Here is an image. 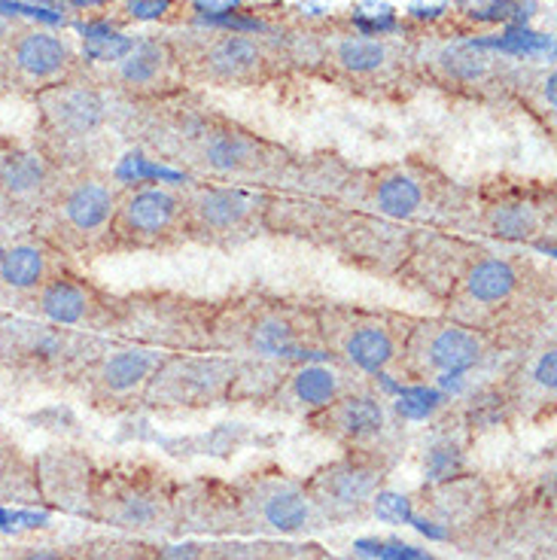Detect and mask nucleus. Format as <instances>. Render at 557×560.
Wrapping results in <instances>:
<instances>
[{"mask_svg":"<svg viewBox=\"0 0 557 560\" xmlns=\"http://www.w3.org/2000/svg\"><path fill=\"white\" fill-rule=\"evenodd\" d=\"M448 3H451V0H411L408 10L418 15V19H436V15L445 13Z\"/></svg>","mask_w":557,"mask_h":560,"instance_id":"nucleus-42","label":"nucleus"},{"mask_svg":"<svg viewBox=\"0 0 557 560\" xmlns=\"http://www.w3.org/2000/svg\"><path fill=\"white\" fill-rule=\"evenodd\" d=\"M95 341L56 323L31 317H0V369L46 378L53 372H80L98 353Z\"/></svg>","mask_w":557,"mask_h":560,"instance_id":"nucleus-3","label":"nucleus"},{"mask_svg":"<svg viewBox=\"0 0 557 560\" xmlns=\"http://www.w3.org/2000/svg\"><path fill=\"white\" fill-rule=\"evenodd\" d=\"M205 546L198 542H183V546H165L159 551H150V560H201Z\"/></svg>","mask_w":557,"mask_h":560,"instance_id":"nucleus-39","label":"nucleus"},{"mask_svg":"<svg viewBox=\"0 0 557 560\" xmlns=\"http://www.w3.org/2000/svg\"><path fill=\"white\" fill-rule=\"evenodd\" d=\"M201 165L213 174L241 177V174H263L268 155L263 153L259 140L237 135V131H213L201 143Z\"/></svg>","mask_w":557,"mask_h":560,"instance_id":"nucleus-22","label":"nucleus"},{"mask_svg":"<svg viewBox=\"0 0 557 560\" xmlns=\"http://www.w3.org/2000/svg\"><path fill=\"white\" fill-rule=\"evenodd\" d=\"M65 171L46 155L43 147L19 140H0V192L28 223L46 208Z\"/></svg>","mask_w":557,"mask_h":560,"instance_id":"nucleus-12","label":"nucleus"},{"mask_svg":"<svg viewBox=\"0 0 557 560\" xmlns=\"http://www.w3.org/2000/svg\"><path fill=\"white\" fill-rule=\"evenodd\" d=\"M241 527H268L278 533H299L311 527L314 505L302 485L287 478H268L237 497Z\"/></svg>","mask_w":557,"mask_h":560,"instance_id":"nucleus-18","label":"nucleus"},{"mask_svg":"<svg viewBox=\"0 0 557 560\" xmlns=\"http://www.w3.org/2000/svg\"><path fill=\"white\" fill-rule=\"evenodd\" d=\"M335 61L353 73H372V70L384 68L387 46L381 40H369V37H345L335 43Z\"/></svg>","mask_w":557,"mask_h":560,"instance_id":"nucleus-31","label":"nucleus"},{"mask_svg":"<svg viewBox=\"0 0 557 560\" xmlns=\"http://www.w3.org/2000/svg\"><path fill=\"white\" fill-rule=\"evenodd\" d=\"M442 68H445L448 77H454L460 83H475L481 80L490 70V58L485 56V49H478L475 43H448L442 49Z\"/></svg>","mask_w":557,"mask_h":560,"instance_id":"nucleus-30","label":"nucleus"},{"mask_svg":"<svg viewBox=\"0 0 557 560\" xmlns=\"http://www.w3.org/2000/svg\"><path fill=\"white\" fill-rule=\"evenodd\" d=\"M396 560H432L427 551H420V548H411V546H403L399 542V551H396Z\"/></svg>","mask_w":557,"mask_h":560,"instance_id":"nucleus-44","label":"nucleus"},{"mask_svg":"<svg viewBox=\"0 0 557 560\" xmlns=\"http://www.w3.org/2000/svg\"><path fill=\"white\" fill-rule=\"evenodd\" d=\"M372 512L381 521H387V524H411L415 521L411 503L405 497H399V493H391V490H378L375 500H372Z\"/></svg>","mask_w":557,"mask_h":560,"instance_id":"nucleus-33","label":"nucleus"},{"mask_svg":"<svg viewBox=\"0 0 557 560\" xmlns=\"http://www.w3.org/2000/svg\"><path fill=\"white\" fill-rule=\"evenodd\" d=\"M119 208V198L111 183L80 174V177H61L46 208L34 217V235L49 241L56 250L68 253L92 250L111 244L113 217Z\"/></svg>","mask_w":557,"mask_h":560,"instance_id":"nucleus-2","label":"nucleus"},{"mask_svg":"<svg viewBox=\"0 0 557 560\" xmlns=\"http://www.w3.org/2000/svg\"><path fill=\"white\" fill-rule=\"evenodd\" d=\"M543 225L539 210L530 201H500L488 210V232L502 241H530Z\"/></svg>","mask_w":557,"mask_h":560,"instance_id":"nucleus-28","label":"nucleus"},{"mask_svg":"<svg viewBox=\"0 0 557 560\" xmlns=\"http://www.w3.org/2000/svg\"><path fill=\"white\" fill-rule=\"evenodd\" d=\"M0 503H40L34 460L7 433H0Z\"/></svg>","mask_w":557,"mask_h":560,"instance_id":"nucleus-25","label":"nucleus"},{"mask_svg":"<svg viewBox=\"0 0 557 560\" xmlns=\"http://www.w3.org/2000/svg\"><path fill=\"white\" fill-rule=\"evenodd\" d=\"M58 271H65V253L37 235L13 241L10 250L0 256V283L15 293H37Z\"/></svg>","mask_w":557,"mask_h":560,"instance_id":"nucleus-21","label":"nucleus"},{"mask_svg":"<svg viewBox=\"0 0 557 560\" xmlns=\"http://www.w3.org/2000/svg\"><path fill=\"white\" fill-rule=\"evenodd\" d=\"M237 360L223 353H165L143 387L140 402L171 411H196L229 399Z\"/></svg>","mask_w":557,"mask_h":560,"instance_id":"nucleus-5","label":"nucleus"},{"mask_svg":"<svg viewBox=\"0 0 557 560\" xmlns=\"http://www.w3.org/2000/svg\"><path fill=\"white\" fill-rule=\"evenodd\" d=\"M307 420L321 430L323 435H329L335 442L345 445H365L375 442L378 435L384 433L387 427V411L378 402L375 396L365 393H345L335 402H329L321 411L307 415Z\"/></svg>","mask_w":557,"mask_h":560,"instance_id":"nucleus-19","label":"nucleus"},{"mask_svg":"<svg viewBox=\"0 0 557 560\" xmlns=\"http://www.w3.org/2000/svg\"><path fill=\"white\" fill-rule=\"evenodd\" d=\"M439 406H442V393L427 390V387H411V390H405L403 396H399V402H396L399 415H405V418L411 420L430 418Z\"/></svg>","mask_w":557,"mask_h":560,"instance_id":"nucleus-32","label":"nucleus"},{"mask_svg":"<svg viewBox=\"0 0 557 560\" xmlns=\"http://www.w3.org/2000/svg\"><path fill=\"white\" fill-rule=\"evenodd\" d=\"M345 393H348V381L341 372H335L323 363H305L287 369V375L268 402H278L280 408L299 411V415H314Z\"/></svg>","mask_w":557,"mask_h":560,"instance_id":"nucleus-20","label":"nucleus"},{"mask_svg":"<svg viewBox=\"0 0 557 560\" xmlns=\"http://www.w3.org/2000/svg\"><path fill=\"white\" fill-rule=\"evenodd\" d=\"M77 7H101V3H107V0H73Z\"/></svg>","mask_w":557,"mask_h":560,"instance_id":"nucleus-45","label":"nucleus"},{"mask_svg":"<svg viewBox=\"0 0 557 560\" xmlns=\"http://www.w3.org/2000/svg\"><path fill=\"white\" fill-rule=\"evenodd\" d=\"M73 65L70 46L49 31H28L0 43V80L10 89H49Z\"/></svg>","mask_w":557,"mask_h":560,"instance_id":"nucleus-13","label":"nucleus"},{"mask_svg":"<svg viewBox=\"0 0 557 560\" xmlns=\"http://www.w3.org/2000/svg\"><path fill=\"white\" fill-rule=\"evenodd\" d=\"M454 3H457L460 13L473 15V19H481V22L512 15V3H509V0H454Z\"/></svg>","mask_w":557,"mask_h":560,"instance_id":"nucleus-36","label":"nucleus"},{"mask_svg":"<svg viewBox=\"0 0 557 560\" xmlns=\"http://www.w3.org/2000/svg\"><path fill=\"white\" fill-rule=\"evenodd\" d=\"M167 7H171V0H131L128 13L138 15V19H159Z\"/></svg>","mask_w":557,"mask_h":560,"instance_id":"nucleus-41","label":"nucleus"},{"mask_svg":"<svg viewBox=\"0 0 557 560\" xmlns=\"http://www.w3.org/2000/svg\"><path fill=\"white\" fill-rule=\"evenodd\" d=\"M34 305H37L40 320L77 329V332H85V326L95 329L101 323H113L111 302H104V295L92 283L70 275L68 268L43 283L34 293Z\"/></svg>","mask_w":557,"mask_h":560,"instance_id":"nucleus-17","label":"nucleus"},{"mask_svg":"<svg viewBox=\"0 0 557 560\" xmlns=\"http://www.w3.org/2000/svg\"><path fill=\"white\" fill-rule=\"evenodd\" d=\"M210 317L213 311L181 295L150 293L131 295L113 305V326L155 350H198L210 348Z\"/></svg>","mask_w":557,"mask_h":560,"instance_id":"nucleus-4","label":"nucleus"},{"mask_svg":"<svg viewBox=\"0 0 557 560\" xmlns=\"http://www.w3.org/2000/svg\"><path fill=\"white\" fill-rule=\"evenodd\" d=\"M423 205V186L408 174H391L375 183V208L378 213L391 220H408Z\"/></svg>","mask_w":557,"mask_h":560,"instance_id":"nucleus-29","label":"nucleus"},{"mask_svg":"<svg viewBox=\"0 0 557 560\" xmlns=\"http://www.w3.org/2000/svg\"><path fill=\"white\" fill-rule=\"evenodd\" d=\"M460 280H463V295L478 308H500L515 295L521 275L509 259L485 256V259H475Z\"/></svg>","mask_w":557,"mask_h":560,"instance_id":"nucleus-23","label":"nucleus"},{"mask_svg":"<svg viewBox=\"0 0 557 560\" xmlns=\"http://www.w3.org/2000/svg\"><path fill=\"white\" fill-rule=\"evenodd\" d=\"M43 128L49 135V147H43L46 155L61 168V159L70 143L98 135L107 119V101L92 85L56 83L37 92Z\"/></svg>","mask_w":557,"mask_h":560,"instance_id":"nucleus-11","label":"nucleus"},{"mask_svg":"<svg viewBox=\"0 0 557 560\" xmlns=\"http://www.w3.org/2000/svg\"><path fill=\"white\" fill-rule=\"evenodd\" d=\"M210 348L280 365L321 363L329 357V350L323 348L317 308L268 299L229 302L213 311Z\"/></svg>","mask_w":557,"mask_h":560,"instance_id":"nucleus-1","label":"nucleus"},{"mask_svg":"<svg viewBox=\"0 0 557 560\" xmlns=\"http://www.w3.org/2000/svg\"><path fill=\"white\" fill-rule=\"evenodd\" d=\"M162 357L165 353L155 348H119L113 353H98L92 363L80 369V375L89 384V396L95 399V406H126L143 396V387Z\"/></svg>","mask_w":557,"mask_h":560,"instance_id":"nucleus-14","label":"nucleus"},{"mask_svg":"<svg viewBox=\"0 0 557 560\" xmlns=\"http://www.w3.org/2000/svg\"><path fill=\"white\" fill-rule=\"evenodd\" d=\"M460 472V448L457 445H436L427 454V476L430 481H445V478H454Z\"/></svg>","mask_w":557,"mask_h":560,"instance_id":"nucleus-34","label":"nucleus"},{"mask_svg":"<svg viewBox=\"0 0 557 560\" xmlns=\"http://www.w3.org/2000/svg\"><path fill=\"white\" fill-rule=\"evenodd\" d=\"M317 320H321L323 348L329 353L335 350L338 357H345L360 372L381 375L403 353L405 332L396 329L391 317H381L372 311L329 305V308H317Z\"/></svg>","mask_w":557,"mask_h":560,"instance_id":"nucleus-6","label":"nucleus"},{"mask_svg":"<svg viewBox=\"0 0 557 560\" xmlns=\"http://www.w3.org/2000/svg\"><path fill=\"white\" fill-rule=\"evenodd\" d=\"M271 546H247V542H223L205 548L201 560H268Z\"/></svg>","mask_w":557,"mask_h":560,"instance_id":"nucleus-35","label":"nucleus"},{"mask_svg":"<svg viewBox=\"0 0 557 560\" xmlns=\"http://www.w3.org/2000/svg\"><path fill=\"white\" fill-rule=\"evenodd\" d=\"M205 65L213 77H223V80H244L259 70L263 65V49L256 46V40L251 37H241V34H232V37H223L210 46L205 52Z\"/></svg>","mask_w":557,"mask_h":560,"instance_id":"nucleus-26","label":"nucleus"},{"mask_svg":"<svg viewBox=\"0 0 557 560\" xmlns=\"http://www.w3.org/2000/svg\"><path fill=\"white\" fill-rule=\"evenodd\" d=\"M268 198L244 186H198L183 198V229L201 238H237L265 225Z\"/></svg>","mask_w":557,"mask_h":560,"instance_id":"nucleus-10","label":"nucleus"},{"mask_svg":"<svg viewBox=\"0 0 557 560\" xmlns=\"http://www.w3.org/2000/svg\"><path fill=\"white\" fill-rule=\"evenodd\" d=\"M10 229H13V235H15V229H31V223L19 213V210L7 201V196L0 192V235H10Z\"/></svg>","mask_w":557,"mask_h":560,"instance_id":"nucleus-40","label":"nucleus"},{"mask_svg":"<svg viewBox=\"0 0 557 560\" xmlns=\"http://www.w3.org/2000/svg\"><path fill=\"white\" fill-rule=\"evenodd\" d=\"M177 229H183V198L162 186H140L119 201L111 235L143 247L159 244Z\"/></svg>","mask_w":557,"mask_h":560,"instance_id":"nucleus-16","label":"nucleus"},{"mask_svg":"<svg viewBox=\"0 0 557 560\" xmlns=\"http://www.w3.org/2000/svg\"><path fill=\"white\" fill-rule=\"evenodd\" d=\"M34 472H37L40 503L56 505L61 512H73V515H89L98 476L83 451L70 448V445L43 448L34 457Z\"/></svg>","mask_w":557,"mask_h":560,"instance_id":"nucleus-15","label":"nucleus"},{"mask_svg":"<svg viewBox=\"0 0 557 560\" xmlns=\"http://www.w3.org/2000/svg\"><path fill=\"white\" fill-rule=\"evenodd\" d=\"M92 518L111 521L126 530H167L174 527V500L167 497L155 478L140 472H107L95 478L92 490Z\"/></svg>","mask_w":557,"mask_h":560,"instance_id":"nucleus-8","label":"nucleus"},{"mask_svg":"<svg viewBox=\"0 0 557 560\" xmlns=\"http://www.w3.org/2000/svg\"><path fill=\"white\" fill-rule=\"evenodd\" d=\"M131 49V40L126 37H116V34H104V37H92L89 43V56L98 58V61H119Z\"/></svg>","mask_w":557,"mask_h":560,"instance_id":"nucleus-37","label":"nucleus"},{"mask_svg":"<svg viewBox=\"0 0 557 560\" xmlns=\"http://www.w3.org/2000/svg\"><path fill=\"white\" fill-rule=\"evenodd\" d=\"M314 515L326 521H350L365 515L381 490V466L369 454H350L345 460L323 466L317 476L302 485Z\"/></svg>","mask_w":557,"mask_h":560,"instance_id":"nucleus-9","label":"nucleus"},{"mask_svg":"<svg viewBox=\"0 0 557 560\" xmlns=\"http://www.w3.org/2000/svg\"><path fill=\"white\" fill-rule=\"evenodd\" d=\"M0 560H70L53 546H0Z\"/></svg>","mask_w":557,"mask_h":560,"instance_id":"nucleus-38","label":"nucleus"},{"mask_svg":"<svg viewBox=\"0 0 557 560\" xmlns=\"http://www.w3.org/2000/svg\"><path fill=\"white\" fill-rule=\"evenodd\" d=\"M432 515L442 521L445 527H466L481 518L485 505H488V490L475 478H445L439 481V488L430 493Z\"/></svg>","mask_w":557,"mask_h":560,"instance_id":"nucleus-24","label":"nucleus"},{"mask_svg":"<svg viewBox=\"0 0 557 560\" xmlns=\"http://www.w3.org/2000/svg\"><path fill=\"white\" fill-rule=\"evenodd\" d=\"M357 13H360V15H372V19H375V28H378V19H391L393 7H391V3H375V0H362L360 7H357Z\"/></svg>","mask_w":557,"mask_h":560,"instance_id":"nucleus-43","label":"nucleus"},{"mask_svg":"<svg viewBox=\"0 0 557 560\" xmlns=\"http://www.w3.org/2000/svg\"><path fill=\"white\" fill-rule=\"evenodd\" d=\"M119 61H123V65H119L123 83L131 85V89H150V85H155L162 80V73H165L171 56H167L165 43L138 40L131 43V49H128Z\"/></svg>","mask_w":557,"mask_h":560,"instance_id":"nucleus-27","label":"nucleus"},{"mask_svg":"<svg viewBox=\"0 0 557 560\" xmlns=\"http://www.w3.org/2000/svg\"><path fill=\"white\" fill-rule=\"evenodd\" d=\"M399 360L415 375H439L442 384L473 372L485 360V338L473 326L451 320H420L405 329Z\"/></svg>","mask_w":557,"mask_h":560,"instance_id":"nucleus-7","label":"nucleus"},{"mask_svg":"<svg viewBox=\"0 0 557 560\" xmlns=\"http://www.w3.org/2000/svg\"><path fill=\"white\" fill-rule=\"evenodd\" d=\"M7 37H10V25H7V22L0 19V43L7 40Z\"/></svg>","mask_w":557,"mask_h":560,"instance_id":"nucleus-46","label":"nucleus"}]
</instances>
